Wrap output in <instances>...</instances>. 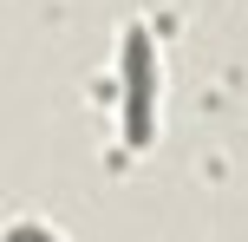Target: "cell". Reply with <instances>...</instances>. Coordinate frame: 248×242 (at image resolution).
<instances>
[{"label": "cell", "instance_id": "1", "mask_svg": "<svg viewBox=\"0 0 248 242\" xmlns=\"http://www.w3.org/2000/svg\"><path fill=\"white\" fill-rule=\"evenodd\" d=\"M118 118H124L131 151H144L157 138V46L144 26H124L118 39Z\"/></svg>", "mask_w": 248, "mask_h": 242}, {"label": "cell", "instance_id": "2", "mask_svg": "<svg viewBox=\"0 0 248 242\" xmlns=\"http://www.w3.org/2000/svg\"><path fill=\"white\" fill-rule=\"evenodd\" d=\"M7 242H59V236H52L46 223H13V229H7Z\"/></svg>", "mask_w": 248, "mask_h": 242}]
</instances>
